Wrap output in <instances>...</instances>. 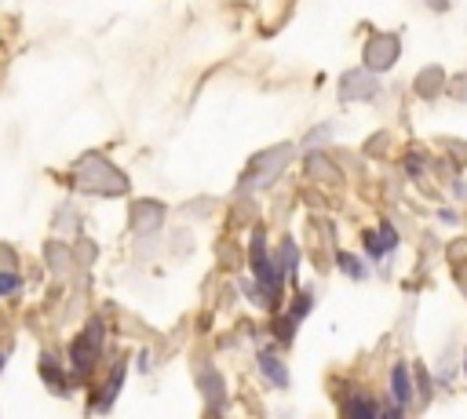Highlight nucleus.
Wrapping results in <instances>:
<instances>
[{
    "label": "nucleus",
    "mask_w": 467,
    "mask_h": 419,
    "mask_svg": "<svg viewBox=\"0 0 467 419\" xmlns=\"http://www.w3.org/2000/svg\"><path fill=\"white\" fill-rule=\"evenodd\" d=\"M390 397L398 401V408H405L409 397H412V390H409V368L405 364H398L394 375H390Z\"/></svg>",
    "instance_id": "1"
},
{
    "label": "nucleus",
    "mask_w": 467,
    "mask_h": 419,
    "mask_svg": "<svg viewBox=\"0 0 467 419\" xmlns=\"http://www.w3.org/2000/svg\"><path fill=\"white\" fill-rule=\"evenodd\" d=\"M263 368H266V375H270L274 383H285V379H288V375H285V368H281V364H274V357H270V353H263Z\"/></svg>",
    "instance_id": "2"
},
{
    "label": "nucleus",
    "mask_w": 467,
    "mask_h": 419,
    "mask_svg": "<svg viewBox=\"0 0 467 419\" xmlns=\"http://www.w3.org/2000/svg\"><path fill=\"white\" fill-rule=\"evenodd\" d=\"M15 288H18V277L4 270V273H0V295H4V291H15Z\"/></svg>",
    "instance_id": "3"
}]
</instances>
